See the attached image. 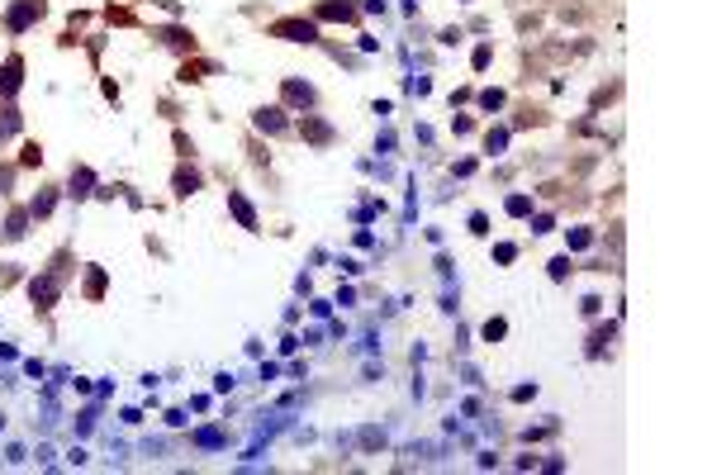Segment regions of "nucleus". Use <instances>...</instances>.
I'll use <instances>...</instances> for the list:
<instances>
[{
  "label": "nucleus",
  "instance_id": "obj_1",
  "mask_svg": "<svg viewBox=\"0 0 712 475\" xmlns=\"http://www.w3.org/2000/svg\"><path fill=\"white\" fill-rule=\"evenodd\" d=\"M57 290H62V266H53L48 276H38V281H33V304H38V309H53Z\"/></svg>",
  "mask_w": 712,
  "mask_h": 475
},
{
  "label": "nucleus",
  "instance_id": "obj_2",
  "mask_svg": "<svg viewBox=\"0 0 712 475\" xmlns=\"http://www.w3.org/2000/svg\"><path fill=\"white\" fill-rule=\"evenodd\" d=\"M276 38H290V43H314L318 29L309 24V20H280V24H276Z\"/></svg>",
  "mask_w": 712,
  "mask_h": 475
},
{
  "label": "nucleus",
  "instance_id": "obj_3",
  "mask_svg": "<svg viewBox=\"0 0 712 475\" xmlns=\"http://www.w3.org/2000/svg\"><path fill=\"white\" fill-rule=\"evenodd\" d=\"M38 15H43V0H19V5H15V10L5 15V24H10L15 33H19V29H24V24H33Z\"/></svg>",
  "mask_w": 712,
  "mask_h": 475
},
{
  "label": "nucleus",
  "instance_id": "obj_4",
  "mask_svg": "<svg viewBox=\"0 0 712 475\" xmlns=\"http://www.w3.org/2000/svg\"><path fill=\"white\" fill-rule=\"evenodd\" d=\"M228 210L237 214V224H242V228H257V210H252V205H247V200H242L237 190L228 195Z\"/></svg>",
  "mask_w": 712,
  "mask_h": 475
},
{
  "label": "nucleus",
  "instance_id": "obj_5",
  "mask_svg": "<svg viewBox=\"0 0 712 475\" xmlns=\"http://www.w3.org/2000/svg\"><path fill=\"white\" fill-rule=\"evenodd\" d=\"M19 72H24V62H19V57H10V62H5V72H0V91H5V95H15V91H19Z\"/></svg>",
  "mask_w": 712,
  "mask_h": 475
},
{
  "label": "nucleus",
  "instance_id": "obj_6",
  "mask_svg": "<svg viewBox=\"0 0 712 475\" xmlns=\"http://www.w3.org/2000/svg\"><path fill=\"white\" fill-rule=\"evenodd\" d=\"M285 100H290V105H304V109H309V105H314V91H309L304 81H285Z\"/></svg>",
  "mask_w": 712,
  "mask_h": 475
},
{
  "label": "nucleus",
  "instance_id": "obj_7",
  "mask_svg": "<svg viewBox=\"0 0 712 475\" xmlns=\"http://www.w3.org/2000/svg\"><path fill=\"white\" fill-rule=\"evenodd\" d=\"M285 109H257V129L266 133H285V119H280Z\"/></svg>",
  "mask_w": 712,
  "mask_h": 475
},
{
  "label": "nucleus",
  "instance_id": "obj_8",
  "mask_svg": "<svg viewBox=\"0 0 712 475\" xmlns=\"http://www.w3.org/2000/svg\"><path fill=\"white\" fill-rule=\"evenodd\" d=\"M72 195H77V200H86V195H90V171H86V166H77V171H72Z\"/></svg>",
  "mask_w": 712,
  "mask_h": 475
},
{
  "label": "nucleus",
  "instance_id": "obj_9",
  "mask_svg": "<svg viewBox=\"0 0 712 475\" xmlns=\"http://www.w3.org/2000/svg\"><path fill=\"white\" fill-rule=\"evenodd\" d=\"M176 190H181V195L200 190V171H185V166H181V171H176Z\"/></svg>",
  "mask_w": 712,
  "mask_h": 475
},
{
  "label": "nucleus",
  "instance_id": "obj_10",
  "mask_svg": "<svg viewBox=\"0 0 712 475\" xmlns=\"http://www.w3.org/2000/svg\"><path fill=\"white\" fill-rule=\"evenodd\" d=\"M24 224H29V214H24V210H15V214H10V228H5V238H10V242H15V238H24Z\"/></svg>",
  "mask_w": 712,
  "mask_h": 475
},
{
  "label": "nucleus",
  "instance_id": "obj_11",
  "mask_svg": "<svg viewBox=\"0 0 712 475\" xmlns=\"http://www.w3.org/2000/svg\"><path fill=\"white\" fill-rule=\"evenodd\" d=\"M318 15H323V20H351L356 10H351V5H318Z\"/></svg>",
  "mask_w": 712,
  "mask_h": 475
},
{
  "label": "nucleus",
  "instance_id": "obj_12",
  "mask_svg": "<svg viewBox=\"0 0 712 475\" xmlns=\"http://www.w3.org/2000/svg\"><path fill=\"white\" fill-rule=\"evenodd\" d=\"M304 133H309L314 143H328V138H333V129H328V124H314V119H304Z\"/></svg>",
  "mask_w": 712,
  "mask_h": 475
},
{
  "label": "nucleus",
  "instance_id": "obj_13",
  "mask_svg": "<svg viewBox=\"0 0 712 475\" xmlns=\"http://www.w3.org/2000/svg\"><path fill=\"white\" fill-rule=\"evenodd\" d=\"M29 214H33V219H43V214H53V190H43V195L33 200V210H29Z\"/></svg>",
  "mask_w": 712,
  "mask_h": 475
},
{
  "label": "nucleus",
  "instance_id": "obj_14",
  "mask_svg": "<svg viewBox=\"0 0 712 475\" xmlns=\"http://www.w3.org/2000/svg\"><path fill=\"white\" fill-rule=\"evenodd\" d=\"M15 129H19V114H15V109H10V114H5V119H0V143H5V138H10V133H15Z\"/></svg>",
  "mask_w": 712,
  "mask_h": 475
},
{
  "label": "nucleus",
  "instance_id": "obj_15",
  "mask_svg": "<svg viewBox=\"0 0 712 475\" xmlns=\"http://www.w3.org/2000/svg\"><path fill=\"white\" fill-rule=\"evenodd\" d=\"M484 338H489V343L503 338V318H489V323H484Z\"/></svg>",
  "mask_w": 712,
  "mask_h": 475
},
{
  "label": "nucleus",
  "instance_id": "obj_16",
  "mask_svg": "<svg viewBox=\"0 0 712 475\" xmlns=\"http://www.w3.org/2000/svg\"><path fill=\"white\" fill-rule=\"evenodd\" d=\"M86 290H90V295H100V290H105V276H100V271H90V281H86Z\"/></svg>",
  "mask_w": 712,
  "mask_h": 475
}]
</instances>
